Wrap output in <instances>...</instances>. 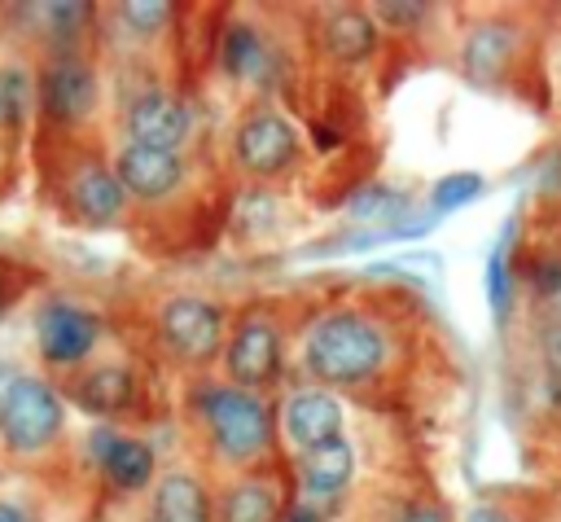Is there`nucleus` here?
<instances>
[{
  "label": "nucleus",
  "mask_w": 561,
  "mask_h": 522,
  "mask_svg": "<svg viewBox=\"0 0 561 522\" xmlns=\"http://www.w3.org/2000/svg\"><path fill=\"white\" fill-rule=\"evenodd\" d=\"M386 355H390V342L381 325L351 307L316 316L302 333V373L324 390L364 386L386 368Z\"/></svg>",
  "instance_id": "1"
},
{
  "label": "nucleus",
  "mask_w": 561,
  "mask_h": 522,
  "mask_svg": "<svg viewBox=\"0 0 561 522\" xmlns=\"http://www.w3.org/2000/svg\"><path fill=\"white\" fill-rule=\"evenodd\" d=\"M460 522H517V513L513 509H504V504H491V500H482V504H473Z\"/></svg>",
  "instance_id": "27"
},
{
  "label": "nucleus",
  "mask_w": 561,
  "mask_h": 522,
  "mask_svg": "<svg viewBox=\"0 0 561 522\" xmlns=\"http://www.w3.org/2000/svg\"><path fill=\"white\" fill-rule=\"evenodd\" d=\"M228 149H232L237 171L250 175V180H276V175H285V171L298 162V154H302L294 123H289L276 105H250V110L237 118Z\"/></svg>",
  "instance_id": "4"
},
{
  "label": "nucleus",
  "mask_w": 561,
  "mask_h": 522,
  "mask_svg": "<svg viewBox=\"0 0 561 522\" xmlns=\"http://www.w3.org/2000/svg\"><path fill=\"white\" fill-rule=\"evenodd\" d=\"M197 417L210 439V452L237 469H250L272 452L276 417L263 404V395H254V390H241L232 382L206 386L197 395Z\"/></svg>",
  "instance_id": "2"
},
{
  "label": "nucleus",
  "mask_w": 561,
  "mask_h": 522,
  "mask_svg": "<svg viewBox=\"0 0 561 522\" xmlns=\"http://www.w3.org/2000/svg\"><path fill=\"white\" fill-rule=\"evenodd\" d=\"M285 487L276 474H241L215 496V522H285Z\"/></svg>",
  "instance_id": "17"
},
{
  "label": "nucleus",
  "mask_w": 561,
  "mask_h": 522,
  "mask_svg": "<svg viewBox=\"0 0 561 522\" xmlns=\"http://www.w3.org/2000/svg\"><path fill=\"white\" fill-rule=\"evenodd\" d=\"M118 22H123L131 35H158V31L171 22V4H158V0H127V4H118Z\"/></svg>",
  "instance_id": "22"
},
{
  "label": "nucleus",
  "mask_w": 561,
  "mask_h": 522,
  "mask_svg": "<svg viewBox=\"0 0 561 522\" xmlns=\"http://www.w3.org/2000/svg\"><path fill=\"white\" fill-rule=\"evenodd\" d=\"M158 338L180 364H215L224 360V311L202 294H171L158 307Z\"/></svg>",
  "instance_id": "5"
},
{
  "label": "nucleus",
  "mask_w": 561,
  "mask_h": 522,
  "mask_svg": "<svg viewBox=\"0 0 561 522\" xmlns=\"http://www.w3.org/2000/svg\"><path fill=\"white\" fill-rule=\"evenodd\" d=\"M4 311H9V294L0 290V316H4Z\"/></svg>",
  "instance_id": "30"
},
{
  "label": "nucleus",
  "mask_w": 561,
  "mask_h": 522,
  "mask_svg": "<svg viewBox=\"0 0 561 522\" xmlns=\"http://www.w3.org/2000/svg\"><path fill=\"white\" fill-rule=\"evenodd\" d=\"M96 338H101V320L79 303L53 298L35 311V347L39 360L53 368L79 373V364H88V355L96 351Z\"/></svg>",
  "instance_id": "9"
},
{
  "label": "nucleus",
  "mask_w": 561,
  "mask_h": 522,
  "mask_svg": "<svg viewBox=\"0 0 561 522\" xmlns=\"http://www.w3.org/2000/svg\"><path fill=\"white\" fill-rule=\"evenodd\" d=\"M0 522H39L22 500H0Z\"/></svg>",
  "instance_id": "28"
},
{
  "label": "nucleus",
  "mask_w": 561,
  "mask_h": 522,
  "mask_svg": "<svg viewBox=\"0 0 561 522\" xmlns=\"http://www.w3.org/2000/svg\"><path fill=\"white\" fill-rule=\"evenodd\" d=\"M224 373H228L232 386L254 390V395L280 382V373H285V338H280V325L267 311H245L232 325L228 347H224Z\"/></svg>",
  "instance_id": "7"
},
{
  "label": "nucleus",
  "mask_w": 561,
  "mask_h": 522,
  "mask_svg": "<svg viewBox=\"0 0 561 522\" xmlns=\"http://www.w3.org/2000/svg\"><path fill=\"white\" fill-rule=\"evenodd\" d=\"M92 456L101 478L114 491H140L149 483H158V452L140 439V434H123V430H101L92 439Z\"/></svg>",
  "instance_id": "13"
},
{
  "label": "nucleus",
  "mask_w": 561,
  "mask_h": 522,
  "mask_svg": "<svg viewBox=\"0 0 561 522\" xmlns=\"http://www.w3.org/2000/svg\"><path fill=\"white\" fill-rule=\"evenodd\" d=\"M0 474H4V465H0Z\"/></svg>",
  "instance_id": "31"
},
{
  "label": "nucleus",
  "mask_w": 561,
  "mask_h": 522,
  "mask_svg": "<svg viewBox=\"0 0 561 522\" xmlns=\"http://www.w3.org/2000/svg\"><path fill=\"white\" fill-rule=\"evenodd\" d=\"M508 294H513V281H508V268H504V241L486 254V298H491V311L504 316L508 311Z\"/></svg>",
  "instance_id": "24"
},
{
  "label": "nucleus",
  "mask_w": 561,
  "mask_h": 522,
  "mask_svg": "<svg viewBox=\"0 0 561 522\" xmlns=\"http://www.w3.org/2000/svg\"><path fill=\"white\" fill-rule=\"evenodd\" d=\"M96 97H101L96 66L79 53H53L35 70V105L57 127H83L96 114Z\"/></svg>",
  "instance_id": "6"
},
{
  "label": "nucleus",
  "mask_w": 561,
  "mask_h": 522,
  "mask_svg": "<svg viewBox=\"0 0 561 522\" xmlns=\"http://www.w3.org/2000/svg\"><path fill=\"white\" fill-rule=\"evenodd\" d=\"M276 430L285 434V443L302 456V452H316L333 439H342V404L333 390L324 386H298L280 399V412H276Z\"/></svg>",
  "instance_id": "11"
},
{
  "label": "nucleus",
  "mask_w": 561,
  "mask_h": 522,
  "mask_svg": "<svg viewBox=\"0 0 561 522\" xmlns=\"http://www.w3.org/2000/svg\"><path fill=\"white\" fill-rule=\"evenodd\" d=\"M66 390L75 395V404H79L83 412H92V417H114V412H123V408L131 404L136 382H131V368H127V364L105 360V364L79 368Z\"/></svg>",
  "instance_id": "19"
},
{
  "label": "nucleus",
  "mask_w": 561,
  "mask_h": 522,
  "mask_svg": "<svg viewBox=\"0 0 561 522\" xmlns=\"http://www.w3.org/2000/svg\"><path fill=\"white\" fill-rule=\"evenodd\" d=\"M66 434L61 390L39 373H18L0 386V443L18 456H39Z\"/></svg>",
  "instance_id": "3"
},
{
  "label": "nucleus",
  "mask_w": 561,
  "mask_h": 522,
  "mask_svg": "<svg viewBox=\"0 0 561 522\" xmlns=\"http://www.w3.org/2000/svg\"><path fill=\"white\" fill-rule=\"evenodd\" d=\"M478 189H482V180L469 175V171L443 175V180L434 184V211H438V215H443V211H456V206H465L469 197H478Z\"/></svg>",
  "instance_id": "23"
},
{
  "label": "nucleus",
  "mask_w": 561,
  "mask_h": 522,
  "mask_svg": "<svg viewBox=\"0 0 561 522\" xmlns=\"http://www.w3.org/2000/svg\"><path fill=\"white\" fill-rule=\"evenodd\" d=\"M35 105V75L26 66H0V127H18Z\"/></svg>",
  "instance_id": "21"
},
{
  "label": "nucleus",
  "mask_w": 561,
  "mask_h": 522,
  "mask_svg": "<svg viewBox=\"0 0 561 522\" xmlns=\"http://www.w3.org/2000/svg\"><path fill=\"white\" fill-rule=\"evenodd\" d=\"M193 127H197V110L167 88H145L123 105V140H136V145L184 149Z\"/></svg>",
  "instance_id": "10"
},
{
  "label": "nucleus",
  "mask_w": 561,
  "mask_h": 522,
  "mask_svg": "<svg viewBox=\"0 0 561 522\" xmlns=\"http://www.w3.org/2000/svg\"><path fill=\"white\" fill-rule=\"evenodd\" d=\"M394 522H451V509L443 500H408L394 513Z\"/></svg>",
  "instance_id": "26"
},
{
  "label": "nucleus",
  "mask_w": 561,
  "mask_h": 522,
  "mask_svg": "<svg viewBox=\"0 0 561 522\" xmlns=\"http://www.w3.org/2000/svg\"><path fill=\"white\" fill-rule=\"evenodd\" d=\"M368 13L377 18V26H403V31H412L416 22L430 18V4H394V0H381Z\"/></svg>",
  "instance_id": "25"
},
{
  "label": "nucleus",
  "mask_w": 561,
  "mask_h": 522,
  "mask_svg": "<svg viewBox=\"0 0 561 522\" xmlns=\"http://www.w3.org/2000/svg\"><path fill=\"white\" fill-rule=\"evenodd\" d=\"M110 167H114L127 202H140V206H158V202L175 197L188 180V162L180 149H158V145H136V140H123L114 149Z\"/></svg>",
  "instance_id": "8"
},
{
  "label": "nucleus",
  "mask_w": 561,
  "mask_h": 522,
  "mask_svg": "<svg viewBox=\"0 0 561 522\" xmlns=\"http://www.w3.org/2000/svg\"><path fill=\"white\" fill-rule=\"evenodd\" d=\"M66 206L83 224H114L123 215V206H127V193H123L114 167L92 158V162H79L66 175Z\"/></svg>",
  "instance_id": "15"
},
{
  "label": "nucleus",
  "mask_w": 561,
  "mask_h": 522,
  "mask_svg": "<svg viewBox=\"0 0 561 522\" xmlns=\"http://www.w3.org/2000/svg\"><path fill=\"white\" fill-rule=\"evenodd\" d=\"M351 474H355V447L346 439H333V443L298 456V483L307 496H320V500L342 496Z\"/></svg>",
  "instance_id": "20"
},
{
  "label": "nucleus",
  "mask_w": 561,
  "mask_h": 522,
  "mask_svg": "<svg viewBox=\"0 0 561 522\" xmlns=\"http://www.w3.org/2000/svg\"><path fill=\"white\" fill-rule=\"evenodd\" d=\"M316 44L329 61H342V66H355V61H368L381 44V26L368 9L359 4H337V9H324L320 22H316Z\"/></svg>",
  "instance_id": "14"
},
{
  "label": "nucleus",
  "mask_w": 561,
  "mask_h": 522,
  "mask_svg": "<svg viewBox=\"0 0 561 522\" xmlns=\"http://www.w3.org/2000/svg\"><path fill=\"white\" fill-rule=\"evenodd\" d=\"M145 522H215V496L202 474L167 469L149 491Z\"/></svg>",
  "instance_id": "16"
},
{
  "label": "nucleus",
  "mask_w": 561,
  "mask_h": 522,
  "mask_svg": "<svg viewBox=\"0 0 561 522\" xmlns=\"http://www.w3.org/2000/svg\"><path fill=\"white\" fill-rule=\"evenodd\" d=\"M219 66L232 83H245V88H263L276 70V48L272 39L254 26V22H232L219 39Z\"/></svg>",
  "instance_id": "18"
},
{
  "label": "nucleus",
  "mask_w": 561,
  "mask_h": 522,
  "mask_svg": "<svg viewBox=\"0 0 561 522\" xmlns=\"http://www.w3.org/2000/svg\"><path fill=\"white\" fill-rule=\"evenodd\" d=\"M522 53V26L508 18H482L460 35V70L478 83H495Z\"/></svg>",
  "instance_id": "12"
},
{
  "label": "nucleus",
  "mask_w": 561,
  "mask_h": 522,
  "mask_svg": "<svg viewBox=\"0 0 561 522\" xmlns=\"http://www.w3.org/2000/svg\"><path fill=\"white\" fill-rule=\"evenodd\" d=\"M285 522H320V513H316L311 504H298V509L285 513Z\"/></svg>",
  "instance_id": "29"
}]
</instances>
